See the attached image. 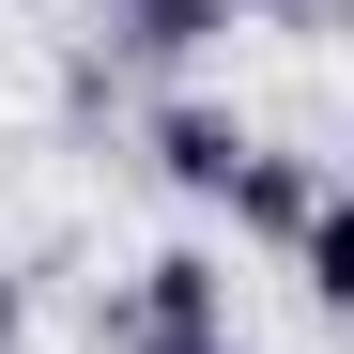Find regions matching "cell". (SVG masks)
I'll return each mask as SVG.
<instances>
[{
  "instance_id": "1",
  "label": "cell",
  "mask_w": 354,
  "mask_h": 354,
  "mask_svg": "<svg viewBox=\"0 0 354 354\" xmlns=\"http://www.w3.org/2000/svg\"><path fill=\"white\" fill-rule=\"evenodd\" d=\"M154 339H231V262L216 247H154L108 292V354H154Z\"/></svg>"
},
{
  "instance_id": "5",
  "label": "cell",
  "mask_w": 354,
  "mask_h": 354,
  "mask_svg": "<svg viewBox=\"0 0 354 354\" xmlns=\"http://www.w3.org/2000/svg\"><path fill=\"white\" fill-rule=\"evenodd\" d=\"M292 292H308V308H354V216H324L308 247H292Z\"/></svg>"
},
{
  "instance_id": "6",
  "label": "cell",
  "mask_w": 354,
  "mask_h": 354,
  "mask_svg": "<svg viewBox=\"0 0 354 354\" xmlns=\"http://www.w3.org/2000/svg\"><path fill=\"white\" fill-rule=\"evenodd\" d=\"M231 16H262V31H324L339 0H231Z\"/></svg>"
},
{
  "instance_id": "3",
  "label": "cell",
  "mask_w": 354,
  "mask_h": 354,
  "mask_svg": "<svg viewBox=\"0 0 354 354\" xmlns=\"http://www.w3.org/2000/svg\"><path fill=\"white\" fill-rule=\"evenodd\" d=\"M247 108L231 93H154V124H139V154H154V185L169 201H231V169H247Z\"/></svg>"
},
{
  "instance_id": "2",
  "label": "cell",
  "mask_w": 354,
  "mask_h": 354,
  "mask_svg": "<svg viewBox=\"0 0 354 354\" xmlns=\"http://www.w3.org/2000/svg\"><path fill=\"white\" fill-rule=\"evenodd\" d=\"M216 216L247 231V247H277V262H292V247L339 216V169H324L308 139H247V169H231V201H216Z\"/></svg>"
},
{
  "instance_id": "7",
  "label": "cell",
  "mask_w": 354,
  "mask_h": 354,
  "mask_svg": "<svg viewBox=\"0 0 354 354\" xmlns=\"http://www.w3.org/2000/svg\"><path fill=\"white\" fill-rule=\"evenodd\" d=\"M0 354H31V292H16V262H0Z\"/></svg>"
},
{
  "instance_id": "4",
  "label": "cell",
  "mask_w": 354,
  "mask_h": 354,
  "mask_svg": "<svg viewBox=\"0 0 354 354\" xmlns=\"http://www.w3.org/2000/svg\"><path fill=\"white\" fill-rule=\"evenodd\" d=\"M216 31H231V0H108V62H139V77H185Z\"/></svg>"
}]
</instances>
